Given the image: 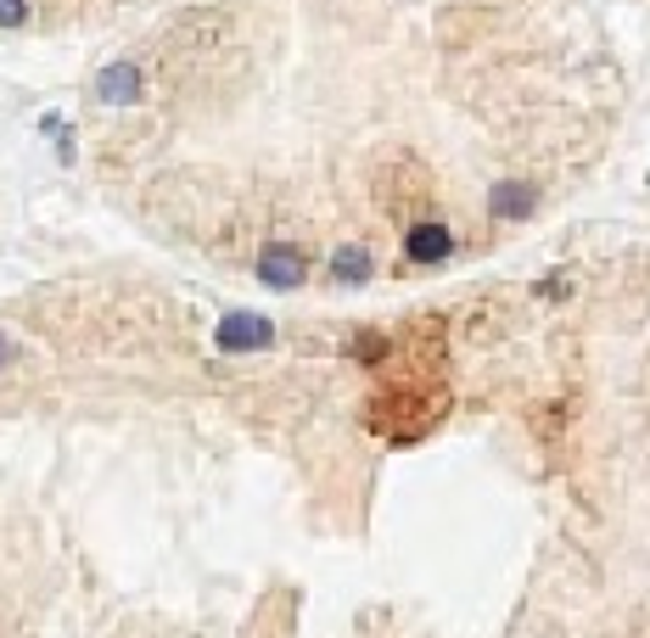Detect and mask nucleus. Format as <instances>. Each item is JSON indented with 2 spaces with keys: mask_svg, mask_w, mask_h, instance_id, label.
<instances>
[{
  "mask_svg": "<svg viewBox=\"0 0 650 638\" xmlns=\"http://www.w3.org/2000/svg\"><path fill=\"white\" fill-rule=\"evenodd\" d=\"M533 208H538V190L522 185V179H504V185L488 190V213L494 219H533Z\"/></svg>",
  "mask_w": 650,
  "mask_h": 638,
  "instance_id": "obj_5",
  "label": "nucleus"
},
{
  "mask_svg": "<svg viewBox=\"0 0 650 638\" xmlns=\"http://www.w3.org/2000/svg\"><path fill=\"white\" fill-rule=\"evenodd\" d=\"M7 364H12V341H7V336H0V370H7Z\"/></svg>",
  "mask_w": 650,
  "mask_h": 638,
  "instance_id": "obj_8",
  "label": "nucleus"
},
{
  "mask_svg": "<svg viewBox=\"0 0 650 638\" xmlns=\"http://www.w3.org/2000/svg\"><path fill=\"white\" fill-rule=\"evenodd\" d=\"M258 280L269 291H298L309 286V253L292 247V241H269V247L258 253Z\"/></svg>",
  "mask_w": 650,
  "mask_h": 638,
  "instance_id": "obj_2",
  "label": "nucleus"
},
{
  "mask_svg": "<svg viewBox=\"0 0 650 638\" xmlns=\"http://www.w3.org/2000/svg\"><path fill=\"white\" fill-rule=\"evenodd\" d=\"M28 23V0H0V28H18Z\"/></svg>",
  "mask_w": 650,
  "mask_h": 638,
  "instance_id": "obj_7",
  "label": "nucleus"
},
{
  "mask_svg": "<svg viewBox=\"0 0 650 638\" xmlns=\"http://www.w3.org/2000/svg\"><path fill=\"white\" fill-rule=\"evenodd\" d=\"M449 253H454L449 224H438V219L409 224V235H404V258H409V264H443Z\"/></svg>",
  "mask_w": 650,
  "mask_h": 638,
  "instance_id": "obj_3",
  "label": "nucleus"
},
{
  "mask_svg": "<svg viewBox=\"0 0 650 638\" xmlns=\"http://www.w3.org/2000/svg\"><path fill=\"white\" fill-rule=\"evenodd\" d=\"M135 95H141V68L135 62H107L96 73V102L102 107H129Z\"/></svg>",
  "mask_w": 650,
  "mask_h": 638,
  "instance_id": "obj_4",
  "label": "nucleus"
},
{
  "mask_svg": "<svg viewBox=\"0 0 650 638\" xmlns=\"http://www.w3.org/2000/svg\"><path fill=\"white\" fill-rule=\"evenodd\" d=\"M213 348L230 353V359L264 353V348H275V320H264V314H253V309H230V314L213 325Z\"/></svg>",
  "mask_w": 650,
  "mask_h": 638,
  "instance_id": "obj_1",
  "label": "nucleus"
},
{
  "mask_svg": "<svg viewBox=\"0 0 650 638\" xmlns=\"http://www.w3.org/2000/svg\"><path fill=\"white\" fill-rule=\"evenodd\" d=\"M370 269H376V258H370L364 241H348V247L332 253V280H337V286H364Z\"/></svg>",
  "mask_w": 650,
  "mask_h": 638,
  "instance_id": "obj_6",
  "label": "nucleus"
}]
</instances>
